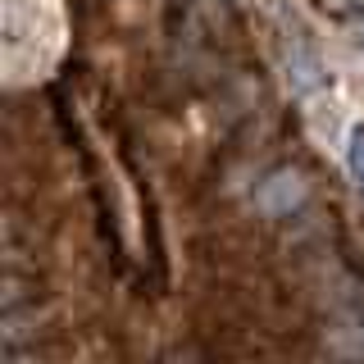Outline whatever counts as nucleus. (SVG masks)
Wrapping results in <instances>:
<instances>
[{"mask_svg": "<svg viewBox=\"0 0 364 364\" xmlns=\"http://www.w3.org/2000/svg\"><path fill=\"white\" fill-rule=\"evenodd\" d=\"M305 196H310V182H305V173H296V168H278V173H269L255 187V205L269 219H282V214L301 210Z\"/></svg>", "mask_w": 364, "mask_h": 364, "instance_id": "f257e3e1", "label": "nucleus"}, {"mask_svg": "<svg viewBox=\"0 0 364 364\" xmlns=\"http://www.w3.org/2000/svg\"><path fill=\"white\" fill-rule=\"evenodd\" d=\"M346 173L364 191V123H355V128L346 132Z\"/></svg>", "mask_w": 364, "mask_h": 364, "instance_id": "f03ea898", "label": "nucleus"}]
</instances>
